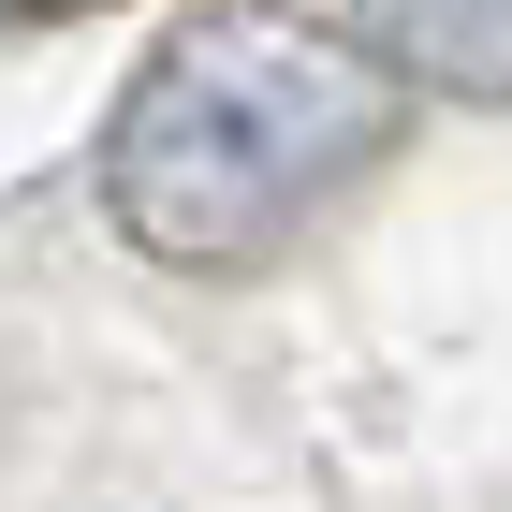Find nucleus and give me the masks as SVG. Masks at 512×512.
Wrapping results in <instances>:
<instances>
[{
    "label": "nucleus",
    "instance_id": "7ed1b4c3",
    "mask_svg": "<svg viewBox=\"0 0 512 512\" xmlns=\"http://www.w3.org/2000/svg\"><path fill=\"white\" fill-rule=\"evenodd\" d=\"M0 15H103V0H0Z\"/></svg>",
    "mask_w": 512,
    "mask_h": 512
},
{
    "label": "nucleus",
    "instance_id": "f257e3e1",
    "mask_svg": "<svg viewBox=\"0 0 512 512\" xmlns=\"http://www.w3.org/2000/svg\"><path fill=\"white\" fill-rule=\"evenodd\" d=\"M381 147H395L381 59L308 15L235 0V15H191L147 44V74L103 132V205L147 264L235 278L264 249H293L352 176H381Z\"/></svg>",
    "mask_w": 512,
    "mask_h": 512
},
{
    "label": "nucleus",
    "instance_id": "f03ea898",
    "mask_svg": "<svg viewBox=\"0 0 512 512\" xmlns=\"http://www.w3.org/2000/svg\"><path fill=\"white\" fill-rule=\"evenodd\" d=\"M352 30L439 103H512V0H352Z\"/></svg>",
    "mask_w": 512,
    "mask_h": 512
}]
</instances>
